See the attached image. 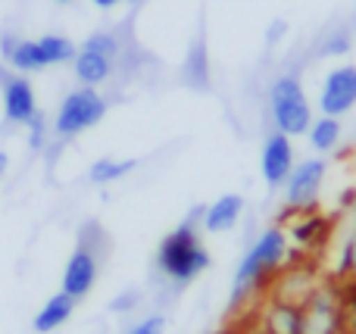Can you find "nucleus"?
<instances>
[{"mask_svg":"<svg viewBox=\"0 0 356 334\" xmlns=\"http://www.w3.org/2000/svg\"><path fill=\"white\" fill-rule=\"evenodd\" d=\"M200 212L203 206H194L181 222L160 241L154 256V266L166 285L184 287L194 278H200L209 269V250L203 247V231H200Z\"/></svg>","mask_w":356,"mask_h":334,"instance_id":"obj_1","label":"nucleus"},{"mask_svg":"<svg viewBox=\"0 0 356 334\" xmlns=\"http://www.w3.org/2000/svg\"><path fill=\"white\" fill-rule=\"evenodd\" d=\"M288 250H291V241L282 225H269V228L259 231V235L247 244L244 256L238 260V269H234V278H232V294H228V306H238L266 275L275 272L284 262Z\"/></svg>","mask_w":356,"mask_h":334,"instance_id":"obj_2","label":"nucleus"},{"mask_svg":"<svg viewBox=\"0 0 356 334\" xmlns=\"http://www.w3.org/2000/svg\"><path fill=\"white\" fill-rule=\"evenodd\" d=\"M269 119L275 131L288 137H303L309 122L316 119L313 103L307 97V87L294 72H282L269 85Z\"/></svg>","mask_w":356,"mask_h":334,"instance_id":"obj_3","label":"nucleus"},{"mask_svg":"<svg viewBox=\"0 0 356 334\" xmlns=\"http://www.w3.org/2000/svg\"><path fill=\"white\" fill-rule=\"evenodd\" d=\"M122 56V41L113 31H94L79 44L72 60V75L79 85L85 87H100L113 78Z\"/></svg>","mask_w":356,"mask_h":334,"instance_id":"obj_4","label":"nucleus"},{"mask_svg":"<svg viewBox=\"0 0 356 334\" xmlns=\"http://www.w3.org/2000/svg\"><path fill=\"white\" fill-rule=\"evenodd\" d=\"M106 110H110V103H106V97L97 91V87L79 85L75 91H69L66 97L60 100V106H56V116H54L56 137L69 141V137L85 135L88 128H94V125L106 116Z\"/></svg>","mask_w":356,"mask_h":334,"instance_id":"obj_5","label":"nucleus"},{"mask_svg":"<svg viewBox=\"0 0 356 334\" xmlns=\"http://www.w3.org/2000/svg\"><path fill=\"white\" fill-rule=\"evenodd\" d=\"M328 162L322 156H307L291 169L288 181H284V206L291 212H313L319 203V194L325 187Z\"/></svg>","mask_w":356,"mask_h":334,"instance_id":"obj_6","label":"nucleus"},{"mask_svg":"<svg viewBox=\"0 0 356 334\" xmlns=\"http://www.w3.org/2000/svg\"><path fill=\"white\" fill-rule=\"evenodd\" d=\"M356 106V62H341L325 72L319 85V97H316V110L319 116H347Z\"/></svg>","mask_w":356,"mask_h":334,"instance_id":"obj_7","label":"nucleus"},{"mask_svg":"<svg viewBox=\"0 0 356 334\" xmlns=\"http://www.w3.org/2000/svg\"><path fill=\"white\" fill-rule=\"evenodd\" d=\"M0 94H3V119L10 125H29L38 116V97L29 75L13 72L10 66H0Z\"/></svg>","mask_w":356,"mask_h":334,"instance_id":"obj_8","label":"nucleus"},{"mask_svg":"<svg viewBox=\"0 0 356 334\" xmlns=\"http://www.w3.org/2000/svg\"><path fill=\"white\" fill-rule=\"evenodd\" d=\"M297 166V150H294V137L282 135V131H269L259 150V178L269 191L284 187L291 169Z\"/></svg>","mask_w":356,"mask_h":334,"instance_id":"obj_9","label":"nucleus"},{"mask_svg":"<svg viewBox=\"0 0 356 334\" xmlns=\"http://www.w3.org/2000/svg\"><path fill=\"white\" fill-rule=\"evenodd\" d=\"M100 275V256L97 250H91L88 244H79L72 250V256L63 266V278H60V291L69 294L72 300H81L94 291Z\"/></svg>","mask_w":356,"mask_h":334,"instance_id":"obj_10","label":"nucleus"},{"mask_svg":"<svg viewBox=\"0 0 356 334\" xmlns=\"http://www.w3.org/2000/svg\"><path fill=\"white\" fill-rule=\"evenodd\" d=\"M247 212V200L244 194H222L213 203L203 206L200 212V231L203 235H228L241 225Z\"/></svg>","mask_w":356,"mask_h":334,"instance_id":"obj_11","label":"nucleus"},{"mask_svg":"<svg viewBox=\"0 0 356 334\" xmlns=\"http://www.w3.org/2000/svg\"><path fill=\"white\" fill-rule=\"evenodd\" d=\"M338 331V303L328 291H313L303 300L300 334H334Z\"/></svg>","mask_w":356,"mask_h":334,"instance_id":"obj_12","label":"nucleus"},{"mask_svg":"<svg viewBox=\"0 0 356 334\" xmlns=\"http://www.w3.org/2000/svg\"><path fill=\"white\" fill-rule=\"evenodd\" d=\"M75 306H79V300H72L69 294L56 291L54 297L44 300L41 310L35 312V319H31V328H35V334H54V331H60L63 325L72 319Z\"/></svg>","mask_w":356,"mask_h":334,"instance_id":"obj_13","label":"nucleus"},{"mask_svg":"<svg viewBox=\"0 0 356 334\" xmlns=\"http://www.w3.org/2000/svg\"><path fill=\"white\" fill-rule=\"evenodd\" d=\"M35 44H38V53H41L44 69L66 66V62H72V60H75V50H79V44H75L72 37L56 35V31H50V35L35 37Z\"/></svg>","mask_w":356,"mask_h":334,"instance_id":"obj_14","label":"nucleus"},{"mask_svg":"<svg viewBox=\"0 0 356 334\" xmlns=\"http://www.w3.org/2000/svg\"><path fill=\"white\" fill-rule=\"evenodd\" d=\"M341 119H334V116H316L313 122H309V128H307V141H309V147L316 150V153H332L334 147L341 144Z\"/></svg>","mask_w":356,"mask_h":334,"instance_id":"obj_15","label":"nucleus"},{"mask_svg":"<svg viewBox=\"0 0 356 334\" xmlns=\"http://www.w3.org/2000/svg\"><path fill=\"white\" fill-rule=\"evenodd\" d=\"M141 166L138 160H116V156H100L97 162H91L88 169V181L91 185H113V181H122L125 175H131L135 169Z\"/></svg>","mask_w":356,"mask_h":334,"instance_id":"obj_16","label":"nucleus"},{"mask_svg":"<svg viewBox=\"0 0 356 334\" xmlns=\"http://www.w3.org/2000/svg\"><path fill=\"white\" fill-rule=\"evenodd\" d=\"M181 75H184V81H188L191 87H197V91H207L209 87V56H207L203 41H194V47L188 50Z\"/></svg>","mask_w":356,"mask_h":334,"instance_id":"obj_17","label":"nucleus"},{"mask_svg":"<svg viewBox=\"0 0 356 334\" xmlns=\"http://www.w3.org/2000/svg\"><path fill=\"white\" fill-rule=\"evenodd\" d=\"M269 331L272 334H300V312L288 303H278L269 312Z\"/></svg>","mask_w":356,"mask_h":334,"instance_id":"obj_18","label":"nucleus"},{"mask_svg":"<svg viewBox=\"0 0 356 334\" xmlns=\"http://www.w3.org/2000/svg\"><path fill=\"white\" fill-rule=\"evenodd\" d=\"M163 331H166V316H160V312L138 319L135 325L125 328V334H163Z\"/></svg>","mask_w":356,"mask_h":334,"instance_id":"obj_19","label":"nucleus"},{"mask_svg":"<svg viewBox=\"0 0 356 334\" xmlns=\"http://www.w3.org/2000/svg\"><path fill=\"white\" fill-rule=\"evenodd\" d=\"M25 128H29V144H31L35 150H41L44 141H47V119H44V112H38V116L31 119Z\"/></svg>","mask_w":356,"mask_h":334,"instance_id":"obj_20","label":"nucleus"},{"mask_svg":"<svg viewBox=\"0 0 356 334\" xmlns=\"http://www.w3.org/2000/svg\"><path fill=\"white\" fill-rule=\"evenodd\" d=\"M347 50H350V37H347V31H338V35H332L325 44H322V56H344Z\"/></svg>","mask_w":356,"mask_h":334,"instance_id":"obj_21","label":"nucleus"},{"mask_svg":"<svg viewBox=\"0 0 356 334\" xmlns=\"http://www.w3.org/2000/svg\"><path fill=\"white\" fill-rule=\"evenodd\" d=\"M138 303H141V294H138V291H125V294H119V297L113 300L110 310L113 312H131Z\"/></svg>","mask_w":356,"mask_h":334,"instance_id":"obj_22","label":"nucleus"},{"mask_svg":"<svg viewBox=\"0 0 356 334\" xmlns=\"http://www.w3.org/2000/svg\"><path fill=\"white\" fill-rule=\"evenodd\" d=\"M284 31H288V22H282V19H278V22H272V28H269V44H275L278 37L284 35Z\"/></svg>","mask_w":356,"mask_h":334,"instance_id":"obj_23","label":"nucleus"},{"mask_svg":"<svg viewBox=\"0 0 356 334\" xmlns=\"http://www.w3.org/2000/svg\"><path fill=\"white\" fill-rule=\"evenodd\" d=\"M91 3L97 6V10H104V12H106V10H116V6H119V3H125V0H91Z\"/></svg>","mask_w":356,"mask_h":334,"instance_id":"obj_24","label":"nucleus"},{"mask_svg":"<svg viewBox=\"0 0 356 334\" xmlns=\"http://www.w3.org/2000/svg\"><path fill=\"white\" fill-rule=\"evenodd\" d=\"M6 166H10V156H6L3 150H0V178H3V175H6Z\"/></svg>","mask_w":356,"mask_h":334,"instance_id":"obj_25","label":"nucleus"},{"mask_svg":"<svg viewBox=\"0 0 356 334\" xmlns=\"http://www.w3.org/2000/svg\"><path fill=\"white\" fill-rule=\"evenodd\" d=\"M54 3H72V0H54Z\"/></svg>","mask_w":356,"mask_h":334,"instance_id":"obj_26","label":"nucleus"},{"mask_svg":"<svg viewBox=\"0 0 356 334\" xmlns=\"http://www.w3.org/2000/svg\"><path fill=\"white\" fill-rule=\"evenodd\" d=\"M131 3H138V0H131Z\"/></svg>","mask_w":356,"mask_h":334,"instance_id":"obj_27","label":"nucleus"}]
</instances>
